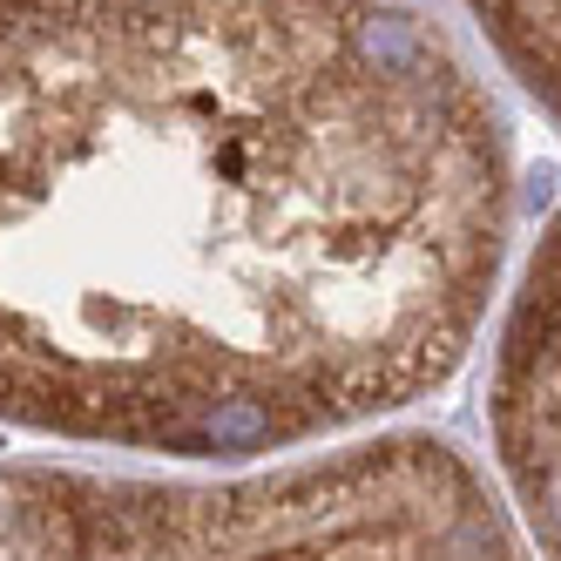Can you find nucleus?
Returning <instances> with one entry per match:
<instances>
[{"label": "nucleus", "mask_w": 561, "mask_h": 561, "mask_svg": "<svg viewBox=\"0 0 561 561\" xmlns=\"http://www.w3.org/2000/svg\"><path fill=\"white\" fill-rule=\"evenodd\" d=\"M501 61L528 82V95L561 123V0H467Z\"/></svg>", "instance_id": "20e7f679"}, {"label": "nucleus", "mask_w": 561, "mask_h": 561, "mask_svg": "<svg viewBox=\"0 0 561 561\" xmlns=\"http://www.w3.org/2000/svg\"><path fill=\"white\" fill-rule=\"evenodd\" d=\"M514 224L413 0H0V420L237 460L454 379Z\"/></svg>", "instance_id": "f257e3e1"}, {"label": "nucleus", "mask_w": 561, "mask_h": 561, "mask_svg": "<svg viewBox=\"0 0 561 561\" xmlns=\"http://www.w3.org/2000/svg\"><path fill=\"white\" fill-rule=\"evenodd\" d=\"M0 561H520L439 439H379L244 480L0 467Z\"/></svg>", "instance_id": "f03ea898"}, {"label": "nucleus", "mask_w": 561, "mask_h": 561, "mask_svg": "<svg viewBox=\"0 0 561 561\" xmlns=\"http://www.w3.org/2000/svg\"><path fill=\"white\" fill-rule=\"evenodd\" d=\"M494 454L541 561H561V217L535 244L494 352Z\"/></svg>", "instance_id": "7ed1b4c3"}]
</instances>
